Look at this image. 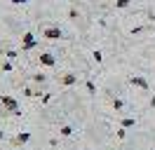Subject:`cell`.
I'll return each instance as SVG.
<instances>
[{
  "instance_id": "obj_4",
  "label": "cell",
  "mask_w": 155,
  "mask_h": 150,
  "mask_svg": "<svg viewBox=\"0 0 155 150\" xmlns=\"http://www.w3.org/2000/svg\"><path fill=\"white\" fill-rule=\"evenodd\" d=\"M129 82L134 84V87H139V89H148V82H146V77H141V75H132V77H129Z\"/></svg>"
},
{
  "instance_id": "obj_10",
  "label": "cell",
  "mask_w": 155,
  "mask_h": 150,
  "mask_svg": "<svg viewBox=\"0 0 155 150\" xmlns=\"http://www.w3.org/2000/svg\"><path fill=\"white\" fill-rule=\"evenodd\" d=\"M33 80H35V82H45V80H47V77H45V75L40 73V75H33Z\"/></svg>"
},
{
  "instance_id": "obj_7",
  "label": "cell",
  "mask_w": 155,
  "mask_h": 150,
  "mask_svg": "<svg viewBox=\"0 0 155 150\" xmlns=\"http://www.w3.org/2000/svg\"><path fill=\"white\" fill-rule=\"evenodd\" d=\"M33 47H35L33 33H26V35H24V49H33Z\"/></svg>"
},
{
  "instance_id": "obj_8",
  "label": "cell",
  "mask_w": 155,
  "mask_h": 150,
  "mask_svg": "<svg viewBox=\"0 0 155 150\" xmlns=\"http://www.w3.org/2000/svg\"><path fill=\"white\" fill-rule=\"evenodd\" d=\"M61 136H71V134H73V129H71V127H61Z\"/></svg>"
},
{
  "instance_id": "obj_2",
  "label": "cell",
  "mask_w": 155,
  "mask_h": 150,
  "mask_svg": "<svg viewBox=\"0 0 155 150\" xmlns=\"http://www.w3.org/2000/svg\"><path fill=\"white\" fill-rule=\"evenodd\" d=\"M42 38L45 40H59V38H64V33H61L59 26H45L42 28Z\"/></svg>"
},
{
  "instance_id": "obj_12",
  "label": "cell",
  "mask_w": 155,
  "mask_h": 150,
  "mask_svg": "<svg viewBox=\"0 0 155 150\" xmlns=\"http://www.w3.org/2000/svg\"><path fill=\"white\" fill-rule=\"evenodd\" d=\"M12 2H14V5H21V2H24V0H12Z\"/></svg>"
},
{
  "instance_id": "obj_11",
  "label": "cell",
  "mask_w": 155,
  "mask_h": 150,
  "mask_svg": "<svg viewBox=\"0 0 155 150\" xmlns=\"http://www.w3.org/2000/svg\"><path fill=\"white\" fill-rule=\"evenodd\" d=\"M127 5H129V0H117V7H120V9H125Z\"/></svg>"
},
{
  "instance_id": "obj_6",
  "label": "cell",
  "mask_w": 155,
  "mask_h": 150,
  "mask_svg": "<svg viewBox=\"0 0 155 150\" xmlns=\"http://www.w3.org/2000/svg\"><path fill=\"white\" fill-rule=\"evenodd\" d=\"M28 139H31V134H28V131H24V134H17V136L12 139V143H14V145H24Z\"/></svg>"
},
{
  "instance_id": "obj_1",
  "label": "cell",
  "mask_w": 155,
  "mask_h": 150,
  "mask_svg": "<svg viewBox=\"0 0 155 150\" xmlns=\"http://www.w3.org/2000/svg\"><path fill=\"white\" fill-rule=\"evenodd\" d=\"M0 101H2V110L5 112H12V115H19V103L14 96H7V94H2L0 96Z\"/></svg>"
},
{
  "instance_id": "obj_13",
  "label": "cell",
  "mask_w": 155,
  "mask_h": 150,
  "mask_svg": "<svg viewBox=\"0 0 155 150\" xmlns=\"http://www.w3.org/2000/svg\"><path fill=\"white\" fill-rule=\"evenodd\" d=\"M0 110H2V101H0Z\"/></svg>"
},
{
  "instance_id": "obj_5",
  "label": "cell",
  "mask_w": 155,
  "mask_h": 150,
  "mask_svg": "<svg viewBox=\"0 0 155 150\" xmlns=\"http://www.w3.org/2000/svg\"><path fill=\"white\" fill-rule=\"evenodd\" d=\"M40 64H42V66H47V68H52V66L57 64V59H54V54L45 52V54H40Z\"/></svg>"
},
{
  "instance_id": "obj_9",
  "label": "cell",
  "mask_w": 155,
  "mask_h": 150,
  "mask_svg": "<svg viewBox=\"0 0 155 150\" xmlns=\"http://www.w3.org/2000/svg\"><path fill=\"white\" fill-rule=\"evenodd\" d=\"M122 127H125V129H127V127H134V120H132V117H127V120L122 122Z\"/></svg>"
},
{
  "instance_id": "obj_3",
  "label": "cell",
  "mask_w": 155,
  "mask_h": 150,
  "mask_svg": "<svg viewBox=\"0 0 155 150\" xmlns=\"http://www.w3.org/2000/svg\"><path fill=\"white\" fill-rule=\"evenodd\" d=\"M59 82L64 84V87H73V84L78 82V75H73V73H64V75H59Z\"/></svg>"
}]
</instances>
